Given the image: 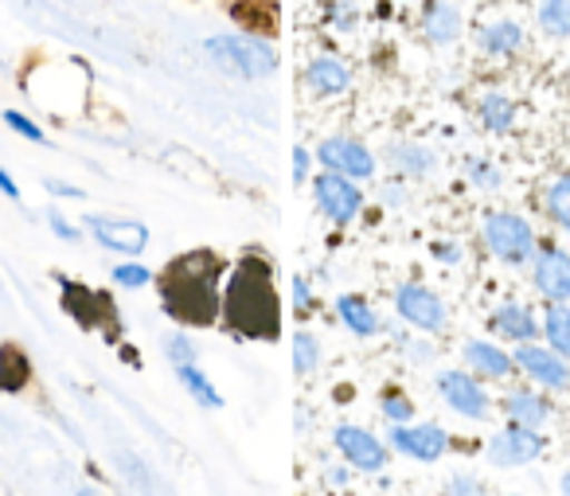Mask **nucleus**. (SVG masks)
Here are the masks:
<instances>
[{
	"mask_svg": "<svg viewBox=\"0 0 570 496\" xmlns=\"http://www.w3.org/2000/svg\"><path fill=\"white\" fill-rule=\"evenodd\" d=\"M223 324L238 340H277L282 337V298H277L274 266L250 246L235 262L223 285Z\"/></svg>",
	"mask_w": 570,
	"mask_h": 496,
	"instance_id": "obj_1",
	"label": "nucleus"
},
{
	"mask_svg": "<svg viewBox=\"0 0 570 496\" xmlns=\"http://www.w3.org/2000/svg\"><path fill=\"white\" fill-rule=\"evenodd\" d=\"M223 259L207 246L184 251L160 270V305L188 329H207L223 313Z\"/></svg>",
	"mask_w": 570,
	"mask_h": 496,
	"instance_id": "obj_2",
	"label": "nucleus"
},
{
	"mask_svg": "<svg viewBox=\"0 0 570 496\" xmlns=\"http://www.w3.org/2000/svg\"><path fill=\"white\" fill-rule=\"evenodd\" d=\"M204 51L219 71L235 75V79H246V82L269 79V75L277 71L274 43L262 40V36H246V32L212 36V40L204 43Z\"/></svg>",
	"mask_w": 570,
	"mask_h": 496,
	"instance_id": "obj_3",
	"label": "nucleus"
},
{
	"mask_svg": "<svg viewBox=\"0 0 570 496\" xmlns=\"http://www.w3.org/2000/svg\"><path fill=\"white\" fill-rule=\"evenodd\" d=\"M59 301H63V313L71 317L79 329L98 332V337H106L110 344H118L121 340V313L106 290H95V285H87V282H71V278H63V293H59Z\"/></svg>",
	"mask_w": 570,
	"mask_h": 496,
	"instance_id": "obj_4",
	"label": "nucleus"
},
{
	"mask_svg": "<svg viewBox=\"0 0 570 496\" xmlns=\"http://www.w3.org/2000/svg\"><path fill=\"white\" fill-rule=\"evenodd\" d=\"M481 235H484V246H489L500 262H508V266H520V262L535 259V231H531V223L523 220V215L492 212L489 220H484Z\"/></svg>",
	"mask_w": 570,
	"mask_h": 496,
	"instance_id": "obj_5",
	"label": "nucleus"
},
{
	"mask_svg": "<svg viewBox=\"0 0 570 496\" xmlns=\"http://www.w3.org/2000/svg\"><path fill=\"white\" fill-rule=\"evenodd\" d=\"M313 200L325 212V220H333L336 227H348L364 212V192L356 188V181H348L341 173H328V168L313 176Z\"/></svg>",
	"mask_w": 570,
	"mask_h": 496,
	"instance_id": "obj_6",
	"label": "nucleus"
},
{
	"mask_svg": "<svg viewBox=\"0 0 570 496\" xmlns=\"http://www.w3.org/2000/svg\"><path fill=\"white\" fill-rule=\"evenodd\" d=\"M438 395L445 399V407H453L461 418H473V422H484V418L492 415V399L489 391H484V383L476 376H469V371H438L434 379Z\"/></svg>",
	"mask_w": 570,
	"mask_h": 496,
	"instance_id": "obj_7",
	"label": "nucleus"
},
{
	"mask_svg": "<svg viewBox=\"0 0 570 496\" xmlns=\"http://www.w3.org/2000/svg\"><path fill=\"white\" fill-rule=\"evenodd\" d=\"M395 313L403 317L406 324L422 332H442L445 329V301L438 298L434 290L419 282H406L395 290Z\"/></svg>",
	"mask_w": 570,
	"mask_h": 496,
	"instance_id": "obj_8",
	"label": "nucleus"
},
{
	"mask_svg": "<svg viewBox=\"0 0 570 496\" xmlns=\"http://www.w3.org/2000/svg\"><path fill=\"white\" fill-rule=\"evenodd\" d=\"M317 161L328 168V173H341L348 181H367L375 173V157L364 142L356 137H325L317 145Z\"/></svg>",
	"mask_w": 570,
	"mask_h": 496,
	"instance_id": "obj_9",
	"label": "nucleus"
},
{
	"mask_svg": "<svg viewBox=\"0 0 570 496\" xmlns=\"http://www.w3.org/2000/svg\"><path fill=\"white\" fill-rule=\"evenodd\" d=\"M333 446L341 449L344 461H348L352 469H360V473H380V469H387V446H383V441L375 438L372 430H364V426L341 422L333 430Z\"/></svg>",
	"mask_w": 570,
	"mask_h": 496,
	"instance_id": "obj_10",
	"label": "nucleus"
},
{
	"mask_svg": "<svg viewBox=\"0 0 570 496\" xmlns=\"http://www.w3.org/2000/svg\"><path fill=\"white\" fill-rule=\"evenodd\" d=\"M539 454H543V434L531 430V426L512 422V426H504V430L489 438V461L492 465H504V469L535 461Z\"/></svg>",
	"mask_w": 570,
	"mask_h": 496,
	"instance_id": "obj_11",
	"label": "nucleus"
},
{
	"mask_svg": "<svg viewBox=\"0 0 570 496\" xmlns=\"http://www.w3.org/2000/svg\"><path fill=\"white\" fill-rule=\"evenodd\" d=\"M515 368L523 371L528 379H535L539 387H551V391H562L570 387V368H567V356H559L554 348H539V344H520L512 352Z\"/></svg>",
	"mask_w": 570,
	"mask_h": 496,
	"instance_id": "obj_12",
	"label": "nucleus"
},
{
	"mask_svg": "<svg viewBox=\"0 0 570 496\" xmlns=\"http://www.w3.org/2000/svg\"><path fill=\"white\" fill-rule=\"evenodd\" d=\"M90 235L98 239V246H106V251H118V254H129V259H137V254L149 246V227H145L141 220H114V215H90L87 220Z\"/></svg>",
	"mask_w": 570,
	"mask_h": 496,
	"instance_id": "obj_13",
	"label": "nucleus"
},
{
	"mask_svg": "<svg viewBox=\"0 0 570 496\" xmlns=\"http://www.w3.org/2000/svg\"><path fill=\"white\" fill-rule=\"evenodd\" d=\"M531 282L551 305H567L570 301V254L559 246H543L531 266Z\"/></svg>",
	"mask_w": 570,
	"mask_h": 496,
	"instance_id": "obj_14",
	"label": "nucleus"
},
{
	"mask_svg": "<svg viewBox=\"0 0 570 496\" xmlns=\"http://www.w3.org/2000/svg\"><path fill=\"white\" fill-rule=\"evenodd\" d=\"M391 446H395L399 454L414 457V461H438V457L450 449V434L434 422H419V426L403 422L391 430Z\"/></svg>",
	"mask_w": 570,
	"mask_h": 496,
	"instance_id": "obj_15",
	"label": "nucleus"
},
{
	"mask_svg": "<svg viewBox=\"0 0 570 496\" xmlns=\"http://www.w3.org/2000/svg\"><path fill=\"white\" fill-rule=\"evenodd\" d=\"M230 20L243 28L246 36H277V25H282V4L277 0H235L230 4Z\"/></svg>",
	"mask_w": 570,
	"mask_h": 496,
	"instance_id": "obj_16",
	"label": "nucleus"
},
{
	"mask_svg": "<svg viewBox=\"0 0 570 496\" xmlns=\"http://www.w3.org/2000/svg\"><path fill=\"white\" fill-rule=\"evenodd\" d=\"M422 32H426V40L438 43V48L458 43V36L465 32L461 9L453 4V0H430L426 12H422Z\"/></svg>",
	"mask_w": 570,
	"mask_h": 496,
	"instance_id": "obj_17",
	"label": "nucleus"
},
{
	"mask_svg": "<svg viewBox=\"0 0 570 496\" xmlns=\"http://www.w3.org/2000/svg\"><path fill=\"white\" fill-rule=\"evenodd\" d=\"M305 82H309V90L317 98H336L348 90L352 71H348V64L336 56H313L309 67H305Z\"/></svg>",
	"mask_w": 570,
	"mask_h": 496,
	"instance_id": "obj_18",
	"label": "nucleus"
},
{
	"mask_svg": "<svg viewBox=\"0 0 570 496\" xmlns=\"http://www.w3.org/2000/svg\"><path fill=\"white\" fill-rule=\"evenodd\" d=\"M461 356H465V363L473 368V376H481V379H512L515 376V360L504 352V348L489 344V340H465Z\"/></svg>",
	"mask_w": 570,
	"mask_h": 496,
	"instance_id": "obj_19",
	"label": "nucleus"
},
{
	"mask_svg": "<svg viewBox=\"0 0 570 496\" xmlns=\"http://www.w3.org/2000/svg\"><path fill=\"white\" fill-rule=\"evenodd\" d=\"M489 324H492V332H500L504 340H515V344H528V340H535L539 329H543V324L535 321V309L515 305V301L500 305Z\"/></svg>",
	"mask_w": 570,
	"mask_h": 496,
	"instance_id": "obj_20",
	"label": "nucleus"
},
{
	"mask_svg": "<svg viewBox=\"0 0 570 496\" xmlns=\"http://www.w3.org/2000/svg\"><path fill=\"white\" fill-rule=\"evenodd\" d=\"M504 415L512 418V422H520V426H531V430H543V422L551 418V402L547 399H539L535 391H508L504 395Z\"/></svg>",
	"mask_w": 570,
	"mask_h": 496,
	"instance_id": "obj_21",
	"label": "nucleus"
},
{
	"mask_svg": "<svg viewBox=\"0 0 570 496\" xmlns=\"http://www.w3.org/2000/svg\"><path fill=\"white\" fill-rule=\"evenodd\" d=\"M32 383V360L20 344H0V395H17Z\"/></svg>",
	"mask_w": 570,
	"mask_h": 496,
	"instance_id": "obj_22",
	"label": "nucleus"
},
{
	"mask_svg": "<svg viewBox=\"0 0 570 496\" xmlns=\"http://www.w3.org/2000/svg\"><path fill=\"white\" fill-rule=\"evenodd\" d=\"M476 43L489 56H515L523 48V28L515 20H492V25L476 28Z\"/></svg>",
	"mask_w": 570,
	"mask_h": 496,
	"instance_id": "obj_23",
	"label": "nucleus"
},
{
	"mask_svg": "<svg viewBox=\"0 0 570 496\" xmlns=\"http://www.w3.org/2000/svg\"><path fill=\"white\" fill-rule=\"evenodd\" d=\"M336 313H341V321L348 324V332H356V337H375V332H383L380 313H375L364 298H356V293H341V298H336Z\"/></svg>",
	"mask_w": 570,
	"mask_h": 496,
	"instance_id": "obj_24",
	"label": "nucleus"
},
{
	"mask_svg": "<svg viewBox=\"0 0 570 496\" xmlns=\"http://www.w3.org/2000/svg\"><path fill=\"white\" fill-rule=\"evenodd\" d=\"M387 157H391V165H395L403 176H411V181L434 173V165H438L434 149H426V145H414V142H395L387 149Z\"/></svg>",
	"mask_w": 570,
	"mask_h": 496,
	"instance_id": "obj_25",
	"label": "nucleus"
},
{
	"mask_svg": "<svg viewBox=\"0 0 570 496\" xmlns=\"http://www.w3.org/2000/svg\"><path fill=\"white\" fill-rule=\"evenodd\" d=\"M476 114H481V121L492 129V134H508L515 121V106L508 95H500V90H489V95L481 98V106H476Z\"/></svg>",
	"mask_w": 570,
	"mask_h": 496,
	"instance_id": "obj_26",
	"label": "nucleus"
},
{
	"mask_svg": "<svg viewBox=\"0 0 570 496\" xmlns=\"http://www.w3.org/2000/svg\"><path fill=\"white\" fill-rule=\"evenodd\" d=\"M176 376H180L184 391H188L191 399L199 402V407H207V410H219L223 407V395L215 391L212 379H207L204 371L196 368V363H184V368H176Z\"/></svg>",
	"mask_w": 570,
	"mask_h": 496,
	"instance_id": "obj_27",
	"label": "nucleus"
},
{
	"mask_svg": "<svg viewBox=\"0 0 570 496\" xmlns=\"http://www.w3.org/2000/svg\"><path fill=\"white\" fill-rule=\"evenodd\" d=\"M535 20L547 36H554V40H570V0H539Z\"/></svg>",
	"mask_w": 570,
	"mask_h": 496,
	"instance_id": "obj_28",
	"label": "nucleus"
},
{
	"mask_svg": "<svg viewBox=\"0 0 570 496\" xmlns=\"http://www.w3.org/2000/svg\"><path fill=\"white\" fill-rule=\"evenodd\" d=\"M543 332H547V340H551L554 352L570 360V305H551V309H547Z\"/></svg>",
	"mask_w": 570,
	"mask_h": 496,
	"instance_id": "obj_29",
	"label": "nucleus"
},
{
	"mask_svg": "<svg viewBox=\"0 0 570 496\" xmlns=\"http://www.w3.org/2000/svg\"><path fill=\"white\" fill-rule=\"evenodd\" d=\"M317 368H321L317 337H313V332H305V329H297L294 332V371H297V376H309V371H317Z\"/></svg>",
	"mask_w": 570,
	"mask_h": 496,
	"instance_id": "obj_30",
	"label": "nucleus"
},
{
	"mask_svg": "<svg viewBox=\"0 0 570 496\" xmlns=\"http://www.w3.org/2000/svg\"><path fill=\"white\" fill-rule=\"evenodd\" d=\"M547 215H551L562 231H570V176H559V181L547 188Z\"/></svg>",
	"mask_w": 570,
	"mask_h": 496,
	"instance_id": "obj_31",
	"label": "nucleus"
},
{
	"mask_svg": "<svg viewBox=\"0 0 570 496\" xmlns=\"http://www.w3.org/2000/svg\"><path fill=\"white\" fill-rule=\"evenodd\" d=\"M380 407H383V415H387L395 426L411 422V415H414V402H411V395L395 391V387H387V391L380 395Z\"/></svg>",
	"mask_w": 570,
	"mask_h": 496,
	"instance_id": "obj_32",
	"label": "nucleus"
},
{
	"mask_svg": "<svg viewBox=\"0 0 570 496\" xmlns=\"http://www.w3.org/2000/svg\"><path fill=\"white\" fill-rule=\"evenodd\" d=\"M465 176L473 181V188H481V192H497L500 188V168L489 165L484 157H469L465 161Z\"/></svg>",
	"mask_w": 570,
	"mask_h": 496,
	"instance_id": "obj_33",
	"label": "nucleus"
},
{
	"mask_svg": "<svg viewBox=\"0 0 570 496\" xmlns=\"http://www.w3.org/2000/svg\"><path fill=\"white\" fill-rule=\"evenodd\" d=\"M165 356L176 363V368H184V363H196V344H191L184 332H173V337L165 340Z\"/></svg>",
	"mask_w": 570,
	"mask_h": 496,
	"instance_id": "obj_34",
	"label": "nucleus"
},
{
	"mask_svg": "<svg viewBox=\"0 0 570 496\" xmlns=\"http://www.w3.org/2000/svg\"><path fill=\"white\" fill-rule=\"evenodd\" d=\"M114 282L126 285V290H141V285L153 282V270L137 266V262H121V266L114 270Z\"/></svg>",
	"mask_w": 570,
	"mask_h": 496,
	"instance_id": "obj_35",
	"label": "nucleus"
},
{
	"mask_svg": "<svg viewBox=\"0 0 570 496\" xmlns=\"http://www.w3.org/2000/svg\"><path fill=\"white\" fill-rule=\"evenodd\" d=\"M4 126H12L20 137H28V142H36V145H48V134H43L40 126H36L32 118H24L20 110H4Z\"/></svg>",
	"mask_w": 570,
	"mask_h": 496,
	"instance_id": "obj_36",
	"label": "nucleus"
},
{
	"mask_svg": "<svg viewBox=\"0 0 570 496\" xmlns=\"http://www.w3.org/2000/svg\"><path fill=\"white\" fill-rule=\"evenodd\" d=\"M328 17H333L336 32H356V9H352L348 0H336L333 9H328Z\"/></svg>",
	"mask_w": 570,
	"mask_h": 496,
	"instance_id": "obj_37",
	"label": "nucleus"
},
{
	"mask_svg": "<svg viewBox=\"0 0 570 496\" xmlns=\"http://www.w3.org/2000/svg\"><path fill=\"white\" fill-rule=\"evenodd\" d=\"M294 309H297V317H309L313 309H317V301H313V290H309L305 278H294Z\"/></svg>",
	"mask_w": 570,
	"mask_h": 496,
	"instance_id": "obj_38",
	"label": "nucleus"
},
{
	"mask_svg": "<svg viewBox=\"0 0 570 496\" xmlns=\"http://www.w3.org/2000/svg\"><path fill=\"white\" fill-rule=\"evenodd\" d=\"M450 496H484L481 480L469 477V473H458V477L450 480Z\"/></svg>",
	"mask_w": 570,
	"mask_h": 496,
	"instance_id": "obj_39",
	"label": "nucleus"
},
{
	"mask_svg": "<svg viewBox=\"0 0 570 496\" xmlns=\"http://www.w3.org/2000/svg\"><path fill=\"white\" fill-rule=\"evenodd\" d=\"M48 223H51V231H56V235L63 239V243H79V227H75V223H67L59 212H51Z\"/></svg>",
	"mask_w": 570,
	"mask_h": 496,
	"instance_id": "obj_40",
	"label": "nucleus"
},
{
	"mask_svg": "<svg viewBox=\"0 0 570 496\" xmlns=\"http://www.w3.org/2000/svg\"><path fill=\"white\" fill-rule=\"evenodd\" d=\"M309 165H313V153L309 149H294V181L297 184L309 181Z\"/></svg>",
	"mask_w": 570,
	"mask_h": 496,
	"instance_id": "obj_41",
	"label": "nucleus"
},
{
	"mask_svg": "<svg viewBox=\"0 0 570 496\" xmlns=\"http://www.w3.org/2000/svg\"><path fill=\"white\" fill-rule=\"evenodd\" d=\"M430 254H434L438 262H450V266H453V262H461V246L458 243H434V246H430Z\"/></svg>",
	"mask_w": 570,
	"mask_h": 496,
	"instance_id": "obj_42",
	"label": "nucleus"
},
{
	"mask_svg": "<svg viewBox=\"0 0 570 496\" xmlns=\"http://www.w3.org/2000/svg\"><path fill=\"white\" fill-rule=\"evenodd\" d=\"M48 192H51V196L82 200V188H75V184H63V181H48Z\"/></svg>",
	"mask_w": 570,
	"mask_h": 496,
	"instance_id": "obj_43",
	"label": "nucleus"
},
{
	"mask_svg": "<svg viewBox=\"0 0 570 496\" xmlns=\"http://www.w3.org/2000/svg\"><path fill=\"white\" fill-rule=\"evenodd\" d=\"M0 192H4V196H9V200H20V188H17V181H12V176L4 173V168H0Z\"/></svg>",
	"mask_w": 570,
	"mask_h": 496,
	"instance_id": "obj_44",
	"label": "nucleus"
},
{
	"mask_svg": "<svg viewBox=\"0 0 570 496\" xmlns=\"http://www.w3.org/2000/svg\"><path fill=\"white\" fill-rule=\"evenodd\" d=\"M352 473L344 469V465H328V485H348Z\"/></svg>",
	"mask_w": 570,
	"mask_h": 496,
	"instance_id": "obj_45",
	"label": "nucleus"
},
{
	"mask_svg": "<svg viewBox=\"0 0 570 496\" xmlns=\"http://www.w3.org/2000/svg\"><path fill=\"white\" fill-rule=\"evenodd\" d=\"M562 496H570V473H562Z\"/></svg>",
	"mask_w": 570,
	"mask_h": 496,
	"instance_id": "obj_46",
	"label": "nucleus"
},
{
	"mask_svg": "<svg viewBox=\"0 0 570 496\" xmlns=\"http://www.w3.org/2000/svg\"><path fill=\"white\" fill-rule=\"evenodd\" d=\"M75 496H98V493H95V488H79Z\"/></svg>",
	"mask_w": 570,
	"mask_h": 496,
	"instance_id": "obj_47",
	"label": "nucleus"
}]
</instances>
